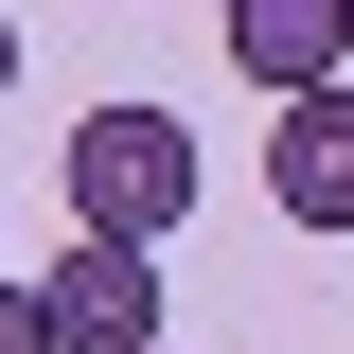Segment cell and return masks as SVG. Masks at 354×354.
<instances>
[{
    "instance_id": "obj_2",
    "label": "cell",
    "mask_w": 354,
    "mask_h": 354,
    "mask_svg": "<svg viewBox=\"0 0 354 354\" xmlns=\"http://www.w3.org/2000/svg\"><path fill=\"white\" fill-rule=\"evenodd\" d=\"M36 319H53V354H160V248H53V283H36Z\"/></svg>"
},
{
    "instance_id": "obj_4",
    "label": "cell",
    "mask_w": 354,
    "mask_h": 354,
    "mask_svg": "<svg viewBox=\"0 0 354 354\" xmlns=\"http://www.w3.org/2000/svg\"><path fill=\"white\" fill-rule=\"evenodd\" d=\"M266 213H283V230H354V71L266 124Z\"/></svg>"
},
{
    "instance_id": "obj_5",
    "label": "cell",
    "mask_w": 354,
    "mask_h": 354,
    "mask_svg": "<svg viewBox=\"0 0 354 354\" xmlns=\"http://www.w3.org/2000/svg\"><path fill=\"white\" fill-rule=\"evenodd\" d=\"M0 354H53V319H36V283H0Z\"/></svg>"
},
{
    "instance_id": "obj_1",
    "label": "cell",
    "mask_w": 354,
    "mask_h": 354,
    "mask_svg": "<svg viewBox=\"0 0 354 354\" xmlns=\"http://www.w3.org/2000/svg\"><path fill=\"white\" fill-rule=\"evenodd\" d=\"M195 195H213V160H195L177 106H88V124H71V230H88V248H160Z\"/></svg>"
},
{
    "instance_id": "obj_3",
    "label": "cell",
    "mask_w": 354,
    "mask_h": 354,
    "mask_svg": "<svg viewBox=\"0 0 354 354\" xmlns=\"http://www.w3.org/2000/svg\"><path fill=\"white\" fill-rule=\"evenodd\" d=\"M213 36H230V71L266 106H301V88L354 71V0H213Z\"/></svg>"
},
{
    "instance_id": "obj_6",
    "label": "cell",
    "mask_w": 354,
    "mask_h": 354,
    "mask_svg": "<svg viewBox=\"0 0 354 354\" xmlns=\"http://www.w3.org/2000/svg\"><path fill=\"white\" fill-rule=\"evenodd\" d=\"M0 88H18V18H0Z\"/></svg>"
}]
</instances>
